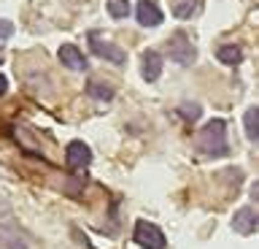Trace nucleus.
<instances>
[{"instance_id": "a211bd4d", "label": "nucleus", "mask_w": 259, "mask_h": 249, "mask_svg": "<svg viewBox=\"0 0 259 249\" xmlns=\"http://www.w3.org/2000/svg\"><path fill=\"white\" fill-rule=\"evenodd\" d=\"M0 60H3V52H0Z\"/></svg>"}, {"instance_id": "4468645a", "label": "nucleus", "mask_w": 259, "mask_h": 249, "mask_svg": "<svg viewBox=\"0 0 259 249\" xmlns=\"http://www.w3.org/2000/svg\"><path fill=\"white\" fill-rule=\"evenodd\" d=\"M108 14L113 19H124L130 14V0H108Z\"/></svg>"}, {"instance_id": "6e6552de", "label": "nucleus", "mask_w": 259, "mask_h": 249, "mask_svg": "<svg viewBox=\"0 0 259 249\" xmlns=\"http://www.w3.org/2000/svg\"><path fill=\"white\" fill-rule=\"evenodd\" d=\"M60 62H62V65H68L70 70H87L84 52H81L78 46H73V44H62L60 46Z\"/></svg>"}, {"instance_id": "0eeeda50", "label": "nucleus", "mask_w": 259, "mask_h": 249, "mask_svg": "<svg viewBox=\"0 0 259 249\" xmlns=\"http://www.w3.org/2000/svg\"><path fill=\"white\" fill-rule=\"evenodd\" d=\"M141 74L146 82H157L159 74H162V54L154 52V49H146L143 57H141Z\"/></svg>"}, {"instance_id": "f257e3e1", "label": "nucleus", "mask_w": 259, "mask_h": 249, "mask_svg": "<svg viewBox=\"0 0 259 249\" xmlns=\"http://www.w3.org/2000/svg\"><path fill=\"white\" fill-rule=\"evenodd\" d=\"M197 149L205 152V155H213V157H224L230 147H227V125L224 119H210V122L197 133Z\"/></svg>"}, {"instance_id": "9d476101", "label": "nucleus", "mask_w": 259, "mask_h": 249, "mask_svg": "<svg viewBox=\"0 0 259 249\" xmlns=\"http://www.w3.org/2000/svg\"><path fill=\"white\" fill-rule=\"evenodd\" d=\"M216 57H219V62H224V65H238L243 60V52H240V46H235V44H224L216 49Z\"/></svg>"}, {"instance_id": "ddd939ff", "label": "nucleus", "mask_w": 259, "mask_h": 249, "mask_svg": "<svg viewBox=\"0 0 259 249\" xmlns=\"http://www.w3.org/2000/svg\"><path fill=\"white\" fill-rule=\"evenodd\" d=\"M197 11V0H176L173 3V14L178 19H189Z\"/></svg>"}, {"instance_id": "9b49d317", "label": "nucleus", "mask_w": 259, "mask_h": 249, "mask_svg": "<svg viewBox=\"0 0 259 249\" xmlns=\"http://www.w3.org/2000/svg\"><path fill=\"white\" fill-rule=\"evenodd\" d=\"M87 95H92L95 100H111L113 98V87L111 84H105V82H89L87 84Z\"/></svg>"}, {"instance_id": "f8f14e48", "label": "nucleus", "mask_w": 259, "mask_h": 249, "mask_svg": "<svg viewBox=\"0 0 259 249\" xmlns=\"http://www.w3.org/2000/svg\"><path fill=\"white\" fill-rule=\"evenodd\" d=\"M243 122H246V135H248V141H256V138H259V111H256V106H251V109L246 111Z\"/></svg>"}, {"instance_id": "2eb2a0df", "label": "nucleus", "mask_w": 259, "mask_h": 249, "mask_svg": "<svg viewBox=\"0 0 259 249\" xmlns=\"http://www.w3.org/2000/svg\"><path fill=\"white\" fill-rule=\"evenodd\" d=\"M178 114H184V119H189V122H194V119L200 117V106H197V103H192V106H189V103H184V106L178 109Z\"/></svg>"}, {"instance_id": "f03ea898", "label": "nucleus", "mask_w": 259, "mask_h": 249, "mask_svg": "<svg viewBox=\"0 0 259 249\" xmlns=\"http://www.w3.org/2000/svg\"><path fill=\"white\" fill-rule=\"evenodd\" d=\"M133 238H135V244L143 246V249H165L167 246L165 233H162L154 222H146V220H138L135 222Z\"/></svg>"}, {"instance_id": "f3484780", "label": "nucleus", "mask_w": 259, "mask_h": 249, "mask_svg": "<svg viewBox=\"0 0 259 249\" xmlns=\"http://www.w3.org/2000/svg\"><path fill=\"white\" fill-rule=\"evenodd\" d=\"M6 90H8V79H6L3 74H0V98L6 95Z\"/></svg>"}, {"instance_id": "423d86ee", "label": "nucleus", "mask_w": 259, "mask_h": 249, "mask_svg": "<svg viewBox=\"0 0 259 249\" xmlns=\"http://www.w3.org/2000/svg\"><path fill=\"white\" fill-rule=\"evenodd\" d=\"M65 160H68L70 168H87L89 160H92V152L84 141H70L68 149H65Z\"/></svg>"}, {"instance_id": "20e7f679", "label": "nucleus", "mask_w": 259, "mask_h": 249, "mask_svg": "<svg viewBox=\"0 0 259 249\" xmlns=\"http://www.w3.org/2000/svg\"><path fill=\"white\" fill-rule=\"evenodd\" d=\"M89 49H92L97 57L113 62V65H124L127 62V52L124 49H119V46L111 44V41H103L97 33H89Z\"/></svg>"}, {"instance_id": "1a4fd4ad", "label": "nucleus", "mask_w": 259, "mask_h": 249, "mask_svg": "<svg viewBox=\"0 0 259 249\" xmlns=\"http://www.w3.org/2000/svg\"><path fill=\"white\" fill-rule=\"evenodd\" d=\"M232 228L240 233V236H251V233L256 230V211L254 208H240V211H235L232 217Z\"/></svg>"}, {"instance_id": "7ed1b4c3", "label": "nucleus", "mask_w": 259, "mask_h": 249, "mask_svg": "<svg viewBox=\"0 0 259 249\" xmlns=\"http://www.w3.org/2000/svg\"><path fill=\"white\" fill-rule=\"evenodd\" d=\"M167 52H170V60L178 62V65H192L194 57H197V49L192 46V41L186 38V33H173V38L167 41Z\"/></svg>"}, {"instance_id": "39448f33", "label": "nucleus", "mask_w": 259, "mask_h": 249, "mask_svg": "<svg viewBox=\"0 0 259 249\" xmlns=\"http://www.w3.org/2000/svg\"><path fill=\"white\" fill-rule=\"evenodd\" d=\"M135 17H138V22H141L143 27L162 25V11H159L157 0H141V3H138V9H135Z\"/></svg>"}, {"instance_id": "dca6fc26", "label": "nucleus", "mask_w": 259, "mask_h": 249, "mask_svg": "<svg viewBox=\"0 0 259 249\" xmlns=\"http://www.w3.org/2000/svg\"><path fill=\"white\" fill-rule=\"evenodd\" d=\"M11 33H14V25H11V22H0V38H8Z\"/></svg>"}]
</instances>
